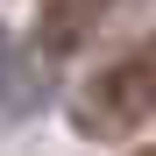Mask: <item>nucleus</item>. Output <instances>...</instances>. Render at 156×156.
Listing matches in <instances>:
<instances>
[{"mask_svg":"<svg viewBox=\"0 0 156 156\" xmlns=\"http://www.w3.org/2000/svg\"><path fill=\"white\" fill-rule=\"evenodd\" d=\"M142 156H156V149H142Z\"/></svg>","mask_w":156,"mask_h":156,"instance_id":"4","label":"nucleus"},{"mask_svg":"<svg viewBox=\"0 0 156 156\" xmlns=\"http://www.w3.org/2000/svg\"><path fill=\"white\" fill-rule=\"evenodd\" d=\"M156 121V36L121 50L114 64H99L85 85L71 92V128L85 142H128Z\"/></svg>","mask_w":156,"mask_h":156,"instance_id":"1","label":"nucleus"},{"mask_svg":"<svg viewBox=\"0 0 156 156\" xmlns=\"http://www.w3.org/2000/svg\"><path fill=\"white\" fill-rule=\"evenodd\" d=\"M14 71H21L14 64V43H7V29H0V92H14Z\"/></svg>","mask_w":156,"mask_h":156,"instance_id":"3","label":"nucleus"},{"mask_svg":"<svg viewBox=\"0 0 156 156\" xmlns=\"http://www.w3.org/2000/svg\"><path fill=\"white\" fill-rule=\"evenodd\" d=\"M114 14H121V0H36L29 43H36V57H71V50H85Z\"/></svg>","mask_w":156,"mask_h":156,"instance_id":"2","label":"nucleus"}]
</instances>
